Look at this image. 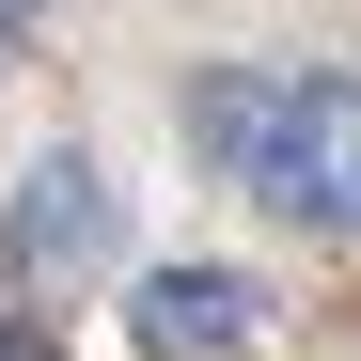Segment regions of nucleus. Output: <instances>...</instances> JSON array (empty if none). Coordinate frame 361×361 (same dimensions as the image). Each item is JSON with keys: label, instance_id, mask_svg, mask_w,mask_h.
Returning <instances> with one entry per match:
<instances>
[{"label": "nucleus", "instance_id": "f257e3e1", "mask_svg": "<svg viewBox=\"0 0 361 361\" xmlns=\"http://www.w3.org/2000/svg\"><path fill=\"white\" fill-rule=\"evenodd\" d=\"M0 252H16V283H79V267H110V173H94V157H32L16 204H0Z\"/></svg>", "mask_w": 361, "mask_h": 361}, {"label": "nucleus", "instance_id": "f03ea898", "mask_svg": "<svg viewBox=\"0 0 361 361\" xmlns=\"http://www.w3.org/2000/svg\"><path fill=\"white\" fill-rule=\"evenodd\" d=\"M283 220H314V235H361V79H298L283 110Z\"/></svg>", "mask_w": 361, "mask_h": 361}, {"label": "nucleus", "instance_id": "7ed1b4c3", "mask_svg": "<svg viewBox=\"0 0 361 361\" xmlns=\"http://www.w3.org/2000/svg\"><path fill=\"white\" fill-rule=\"evenodd\" d=\"M126 330H142L157 361H235V345L267 330V283H252V267H142Z\"/></svg>", "mask_w": 361, "mask_h": 361}, {"label": "nucleus", "instance_id": "20e7f679", "mask_svg": "<svg viewBox=\"0 0 361 361\" xmlns=\"http://www.w3.org/2000/svg\"><path fill=\"white\" fill-rule=\"evenodd\" d=\"M283 110H298V79H267V63H204V79H189V142H204L252 204L283 189Z\"/></svg>", "mask_w": 361, "mask_h": 361}, {"label": "nucleus", "instance_id": "39448f33", "mask_svg": "<svg viewBox=\"0 0 361 361\" xmlns=\"http://www.w3.org/2000/svg\"><path fill=\"white\" fill-rule=\"evenodd\" d=\"M0 361H47V330H32V314H0Z\"/></svg>", "mask_w": 361, "mask_h": 361}, {"label": "nucleus", "instance_id": "423d86ee", "mask_svg": "<svg viewBox=\"0 0 361 361\" xmlns=\"http://www.w3.org/2000/svg\"><path fill=\"white\" fill-rule=\"evenodd\" d=\"M0 63H16V16H0Z\"/></svg>", "mask_w": 361, "mask_h": 361}, {"label": "nucleus", "instance_id": "0eeeda50", "mask_svg": "<svg viewBox=\"0 0 361 361\" xmlns=\"http://www.w3.org/2000/svg\"><path fill=\"white\" fill-rule=\"evenodd\" d=\"M0 16H32V0H0Z\"/></svg>", "mask_w": 361, "mask_h": 361}]
</instances>
